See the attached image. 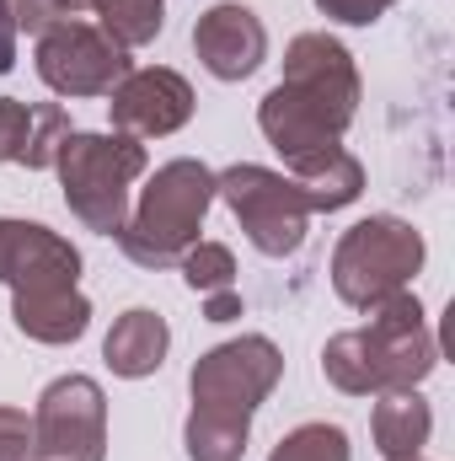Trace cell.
<instances>
[{
    "label": "cell",
    "instance_id": "cell-1",
    "mask_svg": "<svg viewBox=\"0 0 455 461\" xmlns=\"http://www.w3.org/2000/svg\"><path fill=\"white\" fill-rule=\"evenodd\" d=\"M215 204V172L204 161H166L139 194V210L123 221L118 247L139 268H177L183 252L199 241L204 215Z\"/></svg>",
    "mask_w": 455,
    "mask_h": 461
},
{
    "label": "cell",
    "instance_id": "cell-2",
    "mask_svg": "<svg viewBox=\"0 0 455 461\" xmlns=\"http://www.w3.org/2000/svg\"><path fill=\"white\" fill-rule=\"evenodd\" d=\"M54 172L65 183L70 215L97 236H118L129 221V188L145 172V145L129 134H65Z\"/></svg>",
    "mask_w": 455,
    "mask_h": 461
},
{
    "label": "cell",
    "instance_id": "cell-3",
    "mask_svg": "<svg viewBox=\"0 0 455 461\" xmlns=\"http://www.w3.org/2000/svg\"><path fill=\"white\" fill-rule=\"evenodd\" d=\"M418 268H424V236L397 215H370L343 230L338 252H333V290L343 306L370 312L402 295Z\"/></svg>",
    "mask_w": 455,
    "mask_h": 461
},
{
    "label": "cell",
    "instance_id": "cell-4",
    "mask_svg": "<svg viewBox=\"0 0 455 461\" xmlns=\"http://www.w3.org/2000/svg\"><path fill=\"white\" fill-rule=\"evenodd\" d=\"M215 199L230 204V215L241 221L246 241L263 258H290L306 241L311 204L295 188V177H284V172H268V167H252V161L226 167V172H215Z\"/></svg>",
    "mask_w": 455,
    "mask_h": 461
},
{
    "label": "cell",
    "instance_id": "cell-5",
    "mask_svg": "<svg viewBox=\"0 0 455 461\" xmlns=\"http://www.w3.org/2000/svg\"><path fill=\"white\" fill-rule=\"evenodd\" d=\"M279 375H284V354L273 348V339H263V333L230 339V344L210 348L188 375L193 413H220V419H246L252 424V413L268 402Z\"/></svg>",
    "mask_w": 455,
    "mask_h": 461
},
{
    "label": "cell",
    "instance_id": "cell-6",
    "mask_svg": "<svg viewBox=\"0 0 455 461\" xmlns=\"http://www.w3.org/2000/svg\"><path fill=\"white\" fill-rule=\"evenodd\" d=\"M108 456V397L92 375H59L43 386L32 413L27 461H103Z\"/></svg>",
    "mask_w": 455,
    "mask_h": 461
},
{
    "label": "cell",
    "instance_id": "cell-7",
    "mask_svg": "<svg viewBox=\"0 0 455 461\" xmlns=\"http://www.w3.org/2000/svg\"><path fill=\"white\" fill-rule=\"evenodd\" d=\"M129 70H134L129 49H118L103 27H92L81 16L54 22L38 38V76L59 97H108Z\"/></svg>",
    "mask_w": 455,
    "mask_h": 461
},
{
    "label": "cell",
    "instance_id": "cell-8",
    "mask_svg": "<svg viewBox=\"0 0 455 461\" xmlns=\"http://www.w3.org/2000/svg\"><path fill=\"white\" fill-rule=\"evenodd\" d=\"M364 333V348H370V365H375V381L380 392H402V386H418L434 365H440V344H434V328L418 306L413 290L370 306V328Z\"/></svg>",
    "mask_w": 455,
    "mask_h": 461
},
{
    "label": "cell",
    "instance_id": "cell-9",
    "mask_svg": "<svg viewBox=\"0 0 455 461\" xmlns=\"http://www.w3.org/2000/svg\"><path fill=\"white\" fill-rule=\"evenodd\" d=\"M81 252L38 221H0V285H11V301L59 295L76 290Z\"/></svg>",
    "mask_w": 455,
    "mask_h": 461
},
{
    "label": "cell",
    "instance_id": "cell-10",
    "mask_svg": "<svg viewBox=\"0 0 455 461\" xmlns=\"http://www.w3.org/2000/svg\"><path fill=\"white\" fill-rule=\"evenodd\" d=\"M108 97H113L108 103L113 129L129 134V140H161V134H177L193 118V86L166 65L129 70Z\"/></svg>",
    "mask_w": 455,
    "mask_h": 461
},
{
    "label": "cell",
    "instance_id": "cell-11",
    "mask_svg": "<svg viewBox=\"0 0 455 461\" xmlns=\"http://www.w3.org/2000/svg\"><path fill=\"white\" fill-rule=\"evenodd\" d=\"M348 123H353V113H343V108L311 97V92H300V86H284V81H279V86L263 97V108H257V129L268 134V145H273L284 161L311 156V150H322V145H338Z\"/></svg>",
    "mask_w": 455,
    "mask_h": 461
},
{
    "label": "cell",
    "instance_id": "cell-12",
    "mask_svg": "<svg viewBox=\"0 0 455 461\" xmlns=\"http://www.w3.org/2000/svg\"><path fill=\"white\" fill-rule=\"evenodd\" d=\"M193 54L199 65L215 76V81H246L263 59H268V27L257 22L252 5L226 0V5H210L193 27Z\"/></svg>",
    "mask_w": 455,
    "mask_h": 461
},
{
    "label": "cell",
    "instance_id": "cell-13",
    "mask_svg": "<svg viewBox=\"0 0 455 461\" xmlns=\"http://www.w3.org/2000/svg\"><path fill=\"white\" fill-rule=\"evenodd\" d=\"M284 86H300L322 103H333L343 113H359V70L353 54L327 32H300L284 49Z\"/></svg>",
    "mask_w": 455,
    "mask_h": 461
},
{
    "label": "cell",
    "instance_id": "cell-14",
    "mask_svg": "<svg viewBox=\"0 0 455 461\" xmlns=\"http://www.w3.org/2000/svg\"><path fill=\"white\" fill-rule=\"evenodd\" d=\"M166 348H172V328H166V317H156L150 306H134V312L118 317L113 333L103 339V359H108V370L123 375V381H145V375L161 370Z\"/></svg>",
    "mask_w": 455,
    "mask_h": 461
},
{
    "label": "cell",
    "instance_id": "cell-15",
    "mask_svg": "<svg viewBox=\"0 0 455 461\" xmlns=\"http://www.w3.org/2000/svg\"><path fill=\"white\" fill-rule=\"evenodd\" d=\"M290 177H295V188L306 194V204H311V215L317 210H343V204H353L359 194H364V167L343 150V145H322V150H311V156H295L290 161Z\"/></svg>",
    "mask_w": 455,
    "mask_h": 461
},
{
    "label": "cell",
    "instance_id": "cell-16",
    "mask_svg": "<svg viewBox=\"0 0 455 461\" xmlns=\"http://www.w3.org/2000/svg\"><path fill=\"white\" fill-rule=\"evenodd\" d=\"M380 402H375V419H370V429H375V451L386 461H407L418 456L424 446H429V429H434V413H429V402L418 397V386H402V392H375Z\"/></svg>",
    "mask_w": 455,
    "mask_h": 461
},
{
    "label": "cell",
    "instance_id": "cell-17",
    "mask_svg": "<svg viewBox=\"0 0 455 461\" xmlns=\"http://www.w3.org/2000/svg\"><path fill=\"white\" fill-rule=\"evenodd\" d=\"M11 317L27 339L38 344H76L92 328V301L81 290H59V295H32V301H11Z\"/></svg>",
    "mask_w": 455,
    "mask_h": 461
},
{
    "label": "cell",
    "instance_id": "cell-18",
    "mask_svg": "<svg viewBox=\"0 0 455 461\" xmlns=\"http://www.w3.org/2000/svg\"><path fill=\"white\" fill-rule=\"evenodd\" d=\"M65 16L92 11L97 27L113 38L118 49H145L161 27H166V0H59Z\"/></svg>",
    "mask_w": 455,
    "mask_h": 461
},
{
    "label": "cell",
    "instance_id": "cell-19",
    "mask_svg": "<svg viewBox=\"0 0 455 461\" xmlns=\"http://www.w3.org/2000/svg\"><path fill=\"white\" fill-rule=\"evenodd\" d=\"M183 440H188L193 461H241L246 440H252V424L246 419H220V413H188Z\"/></svg>",
    "mask_w": 455,
    "mask_h": 461
},
{
    "label": "cell",
    "instance_id": "cell-20",
    "mask_svg": "<svg viewBox=\"0 0 455 461\" xmlns=\"http://www.w3.org/2000/svg\"><path fill=\"white\" fill-rule=\"evenodd\" d=\"M322 370H327V381L348 392V397H370V392H380V381H375V365H370V348H364V333L353 328V333H338L333 344L322 348Z\"/></svg>",
    "mask_w": 455,
    "mask_h": 461
},
{
    "label": "cell",
    "instance_id": "cell-21",
    "mask_svg": "<svg viewBox=\"0 0 455 461\" xmlns=\"http://www.w3.org/2000/svg\"><path fill=\"white\" fill-rule=\"evenodd\" d=\"M183 279H188V290H199V295H220V290H236V258H230L226 241H193L188 252H183Z\"/></svg>",
    "mask_w": 455,
    "mask_h": 461
},
{
    "label": "cell",
    "instance_id": "cell-22",
    "mask_svg": "<svg viewBox=\"0 0 455 461\" xmlns=\"http://www.w3.org/2000/svg\"><path fill=\"white\" fill-rule=\"evenodd\" d=\"M268 461H348V435L338 424H300L273 446Z\"/></svg>",
    "mask_w": 455,
    "mask_h": 461
},
{
    "label": "cell",
    "instance_id": "cell-23",
    "mask_svg": "<svg viewBox=\"0 0 455 461\" xmlns=\"http://www.w3.org/2000/svg\"><path fill=\"white\" fill-rule=\"evenodd\" d=\"M65 134H70L65 108H59V103H38V108H32V129H27L22 167H27V172H49L54 156H59V145H65Z\"/></svg>",
    "mask_w": 455,
    "mask_h": 461
},
{
    "label": "cell",
    "instance_id": "cell-24",
    "mask_svg": "<svg viewBox=\"0 0 455 461\" xmlns=\"http://www.w3.org/2000/svg\"><path fill=\"white\" fill-rule=\"evenodd\" d=\"M27 129H32V103L0 97V161H22V150H27Z\"/></svg>",
    "mask_w": 455,
    "mask_h": 461
},
{
    "label": "cell",
    "instance_id": "cell-25",
    "mask_svg": "<svg viewBox=\"0 0 455 461\" xmlns=\"http://www.w3.org/2000/svg\"><path fill=\"white\" fill-rule=\"evenodd\" d=\"M5 11H11L16 32H32V38H43L54 22H65V5L59 0H5Z\"/></svg>",
    "mask_w": 455,
    "mask_h": 461
},
{
    "label": "cell",
    "instance_id": "cell-26",
    "mask_svg": "<svg viewBox=\"0 0 455 461\" xmlns=\"http://www.w3.org/2000/svg\"><path fill=\"white\" fill-rule=\"evenodd\" d=\"M32 456V419L22 408H0V461Z\"/></svg>",
    "mask_w": 455,
    "mask_h": 461
},
{
    "label": "cell",
    "instance_id": "cell-27",
    "mask_svg": "<svg viewBox=\"0 0 455 461\" xmlns=\"http://www.w3.org/2000/svg\"><path fill=\"white\" fill-rule=\"evenodd\" d=\"M204 317H210V322H230V317H241V295H236V290L204 295Z\"/></svg>",
    "mask_w": 455,
    "mask_h": 461
},
{
    "label": "cell",
    "instance_id": "cell-28",
    "mask_svg": "<svg viewBox=\"0 0 455 461\" xmlns=\"http://www.w3.org/2000/svg\"><path fill=\"white\" fill-rule=\"evenodd\" d=\"M16 38H22V32H16V22H11V11H5V0H0V76L16 65Z\"/></svg>",
    "mask_w": 455,
    "mask_h": 461
},
{
    "label": "cell",
    "instance_id": "cell-29",
    "mask_svg": "<svg viewBox=\"0 0 455 461\" xmlns=\"http://www.w3.org/2000/svg\"><path fill=\"white\" fill-rule=\"evenodd\" d=\"M380 5H397V0H380Z\"/></svg>",
    "mask_w": 455,
    "mask_h": 461
},
{
    "label": "cell",
    "instance_id": "cell-30",
    "mask_svg": "<svg viewBox=\"0 0 455 461\" xmlns=\"http://www.w3.org/2000/svg\"><path fill=\"white\" fill-rule=\"evenodd\" d=\"M407 461H418V456H407Z\"/></svg>",
    "mask_w": 455,
    "mask_h": 461
}]
</instances>
